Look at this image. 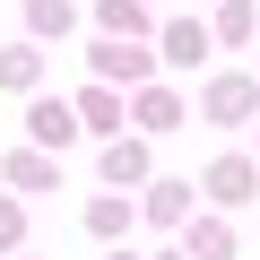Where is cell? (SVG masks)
Listing matches in <instances>:
<instances>
[{
    "label": "cell",
    "instance_id": "6da1fadb",
    "mask_svg": "<svg viewBox=\"0 0 260 260\" xmlns=\"http://www.w3.org/2000/svg\"><path fill=\"white\" fill-rule=\"evenodd\" d=\"M251 191H260V165L251 156H217L208 165V200L217 208H251Z\"/></svg>",
    "mask_w": 260,
    "mask_h": 260
},
{
    "label": "cell",
    "instance_id": "7a4b0ae2",
    "mask_svg": "<svg viewBox=\"0 0 260 260\" xmlns=\"http://www.w3.org/2000/svg\"><path fill=\"white\" fill-rule=\"evenodd\" d=\"M87 61H95V78H104V87H130V78H148V70H156V61H148L139 44H121V35H104V44H95Z\"/></svg>",
    "mask_w": 260,
    "mask_h": 260
},
{
    "label": "cell",
    "instance_id": "3957f363",
    "mask_svg": "<svg viewBox=\"0 0 260 260\" xmlns=\"http://www.w3.org/2000/svg\"><path fill=\"white\" fill-rule=\"evenodd\" d=\"M251 104H260V78L251 70H225L208 87V121H251Z\"/></svg>",
    "mask_w": 260,
    "mask_h": 260
},
{
    "label": "cell",
    "instance_id": "277c9868",
    "mask_svg": "<svg viewBox=\"0 0 260 260\" xmlns=\"http://www.w3.org/2000/svg\"><path fill=\"white\" fill-rule=\"evenodd\" d=\"M182 251L191 260H234V225L225 217H182Z\"/></svg>",
    "mask_w": 260,
    "mask_h": 260
},
{
    "label": "cell",
    "instance_id": "5b68a950",
    "mask_svg": "<svg viewBox=\"0 0 260 260\" xmlns=\"http://www.w3.org/2000/svg\"><path fill=\"white\" fill-rule=\"evenodd\" d=\"M26 130H35L44 148H70V139H78V104H35V113H26Z\"/></svg>",
    "mask_w": 260,
    "mask_h": 260
},
{
    "label": "cell",
    "instance_id": "8992f818",
    "mask_svg": "<svg viewBox=\"0 0 260 260\" xmlns=\"http://www.w3.org/2000/svg\"><path fill=\"white\" fill-rule=\"evenodd\" d=\"M165 61H174V70L208 61V26H200V18H174V26H165Z\"/></svg>",
    "mask_w": 260,
    "mask_h": 260
},
{
    "label": "cell",
    "instance_id": "52a82bcc",
    "mask_svg": "<svg viewBox=\"0 0 260 260\" xmlns=\"http://www.w3.org/2000/svg\"><path fill=\"white\" fill-rule=\"evenodd\" d=\"M139 174H148V139H113V148H104V182H113V191L139 182Z\"/></svg>",
    "mask_w": 260,
    "mask_h": 260
},
{
    "label": "cell",
    "instance_id": "ba28073f",
    "mask_svg": "<svg viewBox=\"0 0 260 260\" xmlns=\"http://www.w3.org/2000/svg\"><path fill=\"white\" fill-rule=\"evenodd\" d=\"M191 200H200L191 182H156V191H148V217H156V225H182V217H191Z\"/></svg>",
    "mask_w": 260,
    "mask_h": 260
},
{
    "label": "cell",
    "instance_id": "9c48e42d",
    "mask_svg": "<svg viewBox=\"0 0 260 260\" xmlns=\"http://www.w3.org/2000/svg\"><path fill=\"white\" fill-rule=\"evenodd\" d=\"M104 35H148V0H95Z\"/></svg>",
    "mask_w": 260,
    "mask_h": 260
},
{
    "label": "cell",
    "instance_id": "30bf717a",
    "mask_svg": "<svg viewBox=\"0 0 260 260\" xmlns=\"http://www.w3.org/2000/svg\"><path fill=\"white\" fill-rule=\"evenodd\" d=\"M44 78V61H35V44H18V52H0V87H9V95H26Z\"/></svg>",
    "mask_w": 260,
    "mask_h": 260
},
{
    "label": "cell",
    "instance_id": "8fae6325",
    "mask_svg": "<svg viewBox=\"0 0 260 260\" xmlns=\"http://www.w3.org/2000/svg\"><path fill=\"white\" fill-rule=\"evenodd\" d=\"M174 121H182V95L174 87H148L139 95V130H174Z\"/></svg>",
    "mask_w": 260,
    "mask_h": 260
},
{
    "label": "cell",
    "instance_id": "7c38bea8",
    "mask_svg": "<svg viewBox=\"0 0 260 260\" xmlns=\"http://www.w3.org/2000/svg\"><path fill=\"white\" fill-rule=\"evenodd\" d=\"M217 35L225 44H251L260 35V9H251V0H225V9H217Z\"/></svg>",
    "mask_w": 260,
    "mask_h": 260
},
{
    "label": "cell",
    "instance_id": "4fadbf2b",
    "mask_svg": "<svg viewBox=\"0 0 260 260\" xmlns=\"http://www.w3.org/2000/svg\"><path fill=\"white\" fill-rule=\"evenodd\" d=\"M87 225H95V234L113 243V234L130 225V200H121V191H104V200H87Z\"/></svg>",
    "mask_w": 260,
    "mask_h": 260
},
{
    "label": "cell",
    "instance_id": "5bb4252c",
    "mask_svg": "<svg viewBox=\"0 0 260 260\" xmlns=\"http://www.w3.org/2000/svg\"><path fill=\"white\" fill-rule=\"evenodd\" d=\"M70 18H78L70 0H26V26H35V35H70Z\"/></svg>",
    "mask_w": 260,
    "mask_h": 260
},
{
    "label": "cell",
    "instance_id": "9a60e30c",
    "mask_svg": "<svg viewBox=\"0 0 260 260\" xmlns=\"http://www.w3.org/2000/svg\"><path fill=\"white\" fill-rule=\"evenodd\" d=\"M78 121H95V130H121V104H113V87H87V95H78Z\"/></svg>",
    "mask_w": 260,
    "mask_h": 260
},
{
    "label": "cell",
    "instance_id": "2e32d148",
    "mask_svg": "<svg viewBox=\"0 0 260 260\" xmlns=\"http://www.w3.org/2000/svg\"><path fill=\"white\" fill-rule=\"evenodd\" d=\"M9 182H18V191H44V182H52V156H9Z\"/></svg>",
    "mask_w": 260,
    "mask_h": 260
},
{
    "label": "cell",
    "instance_id": "e0dca14e",
    "mask_svg": "<svg viewBox=\"0 0 260 260\" xmlns=\"http://www.w3.org/2000/svg\"><path fill=\"white\" fill-rule=\"evenodd\" d=\"M18 243H26V208H18V200H0V251H18Z\"/></svg>",
    "mask_w": 260,
    "mask_h": 260
},
{
    "label": "cell",
    "instance_id": "ac0fdd59",
    "mask_svg": "<svg viewBox=\"0 0 260 260\" xmlns=\"http://www.w3.org/2000/svg\"><path fill=\"white\" fill-rule=\"evenodd\" d=\"M165 260H191V251H165Z\"/></svg>",
    "mask_w": 260,
    "mask_h": 260
},
{
    "label": "cell",
    "instance_id": "d6986e66",
    "mask_svg": "<svg viewBox=\"0 0 260 260\" xmlns=\"http://www.w3.org/2000/svg\"><path fill=\"white\" fill-rule=\"evenodd\" d=\"M113 260H130V251H113Z\"/></svg>",
    "mask_w": 260,
    "mask_h": 260
},
{
    "label": "cell",
    "instance_id": "ffe728a7",
    "mask_svg": "<svg viewBox=\"0 0 260 260\" xmlns=\"http://www.w3.org/2000/svg\"><path fill=\"white\" fill-rule=\"evenodd\" d=\"M251 156H260V139H251Z\"/></svg>",
    "mask_w": 260,
    "mask_h": 260
}]
</instances>
